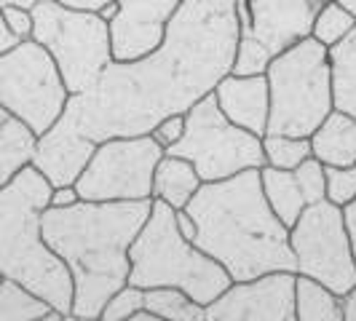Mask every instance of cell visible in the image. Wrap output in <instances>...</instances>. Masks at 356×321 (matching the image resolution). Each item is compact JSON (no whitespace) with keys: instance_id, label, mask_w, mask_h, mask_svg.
<instances>
[{"instance_id":"9a60e30c","label":"cell","mask_w":356,"mask_h":321,"mask_svg":"<svg viewBox=\"0 0 356 321\" xmlns=\"http://www.w3.org/2000/svg\"><path fill=\"white\" fill-rule=\"evenodd\" d=\"M94 150H97V142L75 126L67 113H62L43 134L35 137V150L30 163L51 182V188L75 185V179L86 169Z\"/></svg>"},{"instance_id":"4316f807","label":"cell","mask_w":356,"mask_h":321,"mask_svg":"<svg viewBox=\"0 0 356 321\" xmlns=\"http://www.w3.org/2000/svg\"><path fill=\"white\" fill-rule=\"evenodd\" d=\"M292 174L298 179L300 190H303L305 204H316L321 198H327V166L319 158H305L292 169Z\"/></svg>"},{"instance_id":"6da1fadb","label":"cell","mask_w":356,"mask_h":321,"mask_svg":"<svg viewBox=\"0 0 356 321\" xmlns=\"http://www.w3.org/2000/svg\"><path fill=\"white\" fill-rule=\"evenodd\" d=\"M236 46V0H182L153 51L113 59L91 89L70 94L65 113L94 142L150 134L166 115L212 94L233 70Z\"/></svg>"},{"instance_id":"7a4b0ae2","label":"cell","mask_w":356,"mask_h":321,"mask_svg":"<svg viewBox=\"0 0 356 321\" xmlns=\"http://www.w3.org/2000/svg\"><path fill=\"white\" fill-rule=\"evenodd\" d=\"M153 198L140 201H75L46 206L43 238L72 276L70 319L94 321L113 292L129 284V247L143 231Z\"/></svg>"},{"instance_id":"e575fe53","label":"cell","mask_w":356,"mask_h":321,"mask_svg":"<svg viewBox=\"0 0 356 321\" xmlns=\"http://www.w3.org/2000/svg\"><path fill=\"white\" fill-rule=\"evenodd\" d=\"M17 43H19V38L8 30L6 19H3V8H0V54H6L8 49H14Z\"/></svg>"},{"instance_id":"f1b7e54d","label":"cell","mask_w":356,"mask_h":321,"mask_svg":"<svg viewBox=\"0 0 356 321\" xmlns=\"http://www.w3.org/2000/svg\"><path fill=\"white\" fill-rule=\"evenodd\" d=\"M327 198L338 206H346L356 198V160L351 166H327Z\"/></svg>"},{"instance_id":"5bb4252c","label":"cell","mask_w":356,"mask_h":321,"mask_svg":"<svg viewBox=\"0 0 356 321\" xmlns=\"http://www.w3.org/2000/svg\"><path fill=\"white\" fill-rule=\"evenodd\" d=\"M118 14L110 19V46L115 62L150 54L177 14L182 0H115Z\"/></svg>"},{"instance_id":"8fae6325","label":"cell","mask_w":356,"mask_h":321,"mask_svg":"<svg viewBox=\"0 0 356 321\" xmlns=\"http://www.w3.org/2000/svg\"><path fill=\"white\" fill-rule=\"evenodd\" d=\"M289 247L295 254V273L316 279L338 297L356 284L354 247L343 206L330 198L305 206L289 228Z\"/></svg>"},{"instance_id":"7402d4cb","label":"cell","mask_w":356,"mask_h":321,"mask_svg":"<svg viewBox=\"0 0 356 321\" xmlns=\"http://www.w3.org/2000/svg\"><path fill=\"white\" fill-rule=\"evenodd\" d=\"M295 319L298 321H343L340 297L311 276H295Z\"/></svg>"},{"instance_id":"f546056e","label":"cell","mask_w":356,"mask_h":321,"mask_svg":"<svg viewBox=\"0 0 356 321\" xmlns=\"http://www.w3.org/2000/svg\"><path fill=\"white\" fill-rule=\"evenodd\" d=\"M182 134H185V113L166 115V118L159 121V124L153 126V131H150V137H153L163 150H166V147H172Z\"/></svg>"},{"instance_id":"603a6c76","label":"cell","mask_w":356,"mask_h":321,"mask_svg":"<svg viewBox=\"0 0 356 321\" xmlns=\"http://www.w3.org/2000/svg\"><path fill=\"white\" fill-rule=\"evenodd\" d=\"M145 308L161 321H207V305L196 303L177 286H150L145 289Z\"/></svg>"},{"instance_id":"30bf717a","label":"cell","mask_w":356,"mask_h":321,"mask_svg":"<svg viewBox=\"0 0 356 321\" xmlns=\"http://www.w3.org/2000/svg\"><path fill=\"white\" fill-rule=\"evenodd\" d=\"M324 3L327 0H236L238 46L231 72H266L273 56L311 35Z\"/></svg>"},{"instance_id":"f35d334b","label":"cell","mask_w":356,"mask_h":321,"mask_svg":"<svg viewBox=\"0 0 356 321\" xmlns=\"http://www.w3.org/2000/svg\"><path fill=\"white\" fill-rule=\"evenodd\" d=\"M129 321H161V319L156 316V313H153V311H147V308H140V311H137V313H134V316H131Z\"/></svg>"},{"instance_id":"74e56055","label":"cell","mask_w":356,"mask_h":321,"mask_svg":"<svg viewBox=\"0 0 356 321\" xmlns=\"http://www.w3.org/2000/svg\"><path fill=\"white\" fill-rule=\"evenodd\" d=\"M97 14H99V17L105 19L107 24H110V19H113L115 14H118V3H115V0H110V3H105V6H102V8L97 11Z\"/></svg>"},{"instance_id":"ac0fdd59","label":"cell","mask_w":356,"mask_h":321,"mask_svg":"<svg viewBox=\"0 0 356 321\" xmlns=\"http://www.w3.org/2000/svg\"><path fill=\"white\" fill-rule=\"evenodd\" d=\"M204 179L198 177L196 166L191 160L163 153L153 172V198L169 204L175 212L185 209V204L196 196Z\"/></svg>"},{"instance_id":"277c9868","label":"cell","mask_w":356,"mask_h":321,"mask_svg":"<svg viewBox=\"0 0 356 321\" xmlns=\"http://www.w3.org/2000/svg\"><path fill=\"white\" fill-rule=\"evenodd\" d=\"M49 201L51 182L33 163L0 188V276L19 281L70 316L72 276L46 244L40 228V214Z\"/></svg>"},{"instance_id":"d6a6232c","label":"cell","mask_w":356,"mask_h":321,"mask_svg":"<svg viewBox=\"0 0 356 321\" xmlns=\"http://www.w3.org/2000/svg\"><path fill=\"white\" fill-rule=\"evenodd\" d=\"M340 311H343V321H356V284L340 295Z\"/></svg>"},{"instance_id":"836d02e7","label":"cell","mask_w":356,"mask_h":321,"mask_svg":"<svg viewBox=\"0 0 356 321\" xmlns=\"http://www.w3.org/2000/svg\"><path fill=\"white\" fill-rule=\"evenodd\" d=\"M343 217H346V228H348V236H351V247H354V260H356V198L343 206Z\"/></svg>"},{"instance_id":"d6986e66","label":"cell","mask_w":356,"mask_h":321,"mask_svg":"<svg viewBox=\"0 0 356 321\" xmlns=\"http://www.w3.org/2000/svg\"><path fill=\"white\" fill-rule=\"evenodd\" d=\"M35 131L0 105V188L33 160Z\"/></svg>"},{"instance_id":"2e32d148","label":"cell","mask_w":356,"mask_h":321,"mask_svg":"<svg viewBox=\"0 0 356 321\" xmlns=\"http://www.w3.org/2000/svg\"><path fill=\"white\" fill-rule=\"evenodd\" d=\"M214 99L220 110L228 115V121L247 129L252 134L263 137L268 126V110H270V94H268L266 72L254 75H236L228 72L217 86Z\"/></svg>"},{"instance_id":"d590c367","label":"cell","mask_w":356,"mask_h":321,"mask_svg":"<svg viewBox=\"0 0 356 321\" xmlns=\"http://www.w3.org/2000/svg\"><path fill=\"white\" fill-rule=\"evenodd\" d=\"M177 228L185 238H191V241H193V236H196V222H193V217L185 212V209H179L177 212Z\"/></svg>"},{"instance_id":"44dd1931","label":"cell","mask_w":356,"mask_h":321,"mask_svg":"<svg viewBox=\"0 0 356 321\" xmlns=\"http://www.w3.org/2000/svg\"><path fill=\"white\" fill-rule=\"evenodd\" d=\"M260 182H263V193L273 214L284 222L286 228H292L298 222V217L308 206L303 198V190L298 185V179L292 174V169H276V166H263L260 169Z\"/></svg>"},{"instance_id":"60d3db41","label":"cell","mask_w":356,"mask_h":321,"mask_svg":"<svg viewBox=\"0 0 356 321\" xmlns=\"http://www.w3.org/2000/svg\"><path fill=\"white\" fill-rule=\"evenodd\" d=\"M335 3H338V6H343L348 14H354V17H356V0H335Z\"/></svg>"},{"instance_id":"4fadbf2b","label":"cell","mask_w":356,"mask_h":321,"mask_svg":"<svg viewBox=\"0 0 356 321\" xmlns=\"http://www.w3.org/2000/svg\"><path fill=\"white\" fill-rule=\"evenodd\" d=\"M295 270H270L231 286L207 305V321H298Z\"/></svg>"},{"instance_id":"83f0119b","label":"cell","mask_w":356,"mask_h":321,"mask_svg":"<svg viewBox=\"0 0 356 321\" xmlns=\"http://www.w3.org/2000/svg\"><path fill=\"white\" fill-rule=\"evenodd\" d=\"M140 308H145V289L134 284H124L118 292L110 295V300L105 303L99 319L102 321H126L131 319Z\"/></svg>"},{"instance_id":"4dcf8cb0","label":"cell","mask_w":356,"mask_h":321,"mask_svg":"<svg viewBox=\"0 0 356 321\" xmlns=\"http://www.w3.org/2000/svg\"><path fill=\"white\" fill-rule=\"evenodd\" d=\"M3 19L8 24V30L19 38V40H27L33 38V11H24V8H14V6H3Z\"/></svg>"},{"instance_id":"3957f363","label":"cell","mask_w":356,"mask_h":321,"mask_svg":"<svg viewBox=\"0 0 356 321\" xmlns=\"http://www.w3.org/2000/svg\"><path fill=\"white\" fill-rule=\"evenodd\" d=\"M185 212L196 222L193 244L225 268L231 281H250L270 270H295L289 228L268 204L260 169L201 182Z\"/></svg>"},{"instance_id":"8992f818","label":"cell","mask_w":356,"mask_h":321,"mask_svg":"<svg viewBox=\"0 0 356 321\" xmlns=\"http://www.w3.org/2000/svg\"><path fill=\"white\" fill-rule=\"evenodd\" d=\"M266 78L270 94L266 134L311 137L335 110L327 46H321L316 38H303L273 56Z\"/></svg>"},{"instance_id":"484cf974","label":"cell","mask_w":356,"mask_h":321,"mask_svg":"<svg viewBox=\"0 0 356 321\" xmlns=\"http://www.w3.org/2000/svg\"><path fill=\"white\" fill-rule=\"evenodd\" d=\"M356 27V17L348 14L343 6H338L335 0H327L319 8V14L314 19V30H311V38H316L321 46H335L338 40L348 35Z\"/></svg>"},{"instance_id":"d4e9b609","label":"cell","mask_w":356,"mask_h":321,"mask_svg":"<svg viewBox=\"0 0 356 321\" xmlns=\"http://www.w3.org/2000/svg\"><path fill=\"white\" fill-rule=\"evenodd\" d=\"M263 153L268 166L295 169L298 163L311 158V140L292 134H263Z\"/></svg>"},{"instance_id":"9c48e42d","label":"cell","mask_w":356,"mask_h":321,"mask_svg":"<svg viewBox=\"0 0 356 321\" xmlns=\"http://www.w3.org/2000/svg\"><path fill=\"white\" fill-rule=\"evenodd\" d=\"M70 91L65 78L38 40H19L0 54V105L33 131L43 134L65 113Z\"/></svg>"},{"instance_id":"ba28073f","label":"cell","mask_w":356,"mask_h":321,"mask_svg":"<svg viewBox=\"0 0 356 321\" xmlns=\"http://www.w3.org/2000/svg\"><path fill=\"white\" fill-rule=\"evenodd\" d=\"M163 153L191 160L204 182L266 166L263 137L228 121L214 94H207L185 113V134Z\"/></svg>"},{"instance_id":"b9f144b4","label":"cell","mask_w":356,"mask_h":321,"mask_svg":"<svg viewBox=\"0 0 356 321\" xmlns=\"http://www.w3.org/2000/svg\"><path fill=\"white\" fill-rule=\"evenodd\" d=\"M0 279H3V276H0Z\"/></svg>"},{"instance_id":"52a82bcc","label":"cell","mask_w":356,"mask_h":321,"mask_svg":"<svg viewBox=\"0 0 356 321\" xmlns=\"http://www.w3.org/2000/svg\"><path fill=\"white\" fill-rule=\"evenodd\" d=\"M33 40L51 54L70 94L91 89L113 62L110 24L97 11L70 8L59 0H38Z\"/></svg>"},{"instance_id":"ab89813d","label":"cell","mask_w":356,"mask_h":321,"mask_svg":"<svg viewBox=\"0 0 356 321\" xmlns=\"http://www.w3.org/2000/svg\"><path fill=\"white\" fill-rule=\"evenodd\" d=\"M38 0H6V6H14V8H24V11H33Z\"/></svg>"},{"instance_id":"cb8c5ba5","label":"cell","mask_w":356,"mask_h":321,"mask_svg":"<svg viewBox=\"0 0 356 321\" xmlns=\"http://www.w3.org/2000/svg\"><path fill=\"white\" fill-rule=\"evenodd\" d=\"M51 305L27 286L0 279V321H43Z\"/></svg>"},{"instance_id":"8d00e7d4","label":"cell","mask_w":356,"mask_h":321,"mask_svg":"<svg viewBox=\"0 0 356 321\" xmlns=\"http://www.w3.org/2000/svg\"><path fill=\"white\" fill-rule=\"evenodd\" d=\"M59 3H65L70 8H83V11H99L110 0H59Z\"/></svg>"},{"instance_id":"e0dca14e","label":"cell","mask_w":356,"mask_h":321,"mask_svg":"<svg viewBox=\"0 0 356 321\" xmlns=\"http://www.w3.org/2000/svg\"><path fill=\"white\" fill-rule=\"evenodd\" d=\"M308 140H311V156L319 158L324 166H335V169L351 166L356 160V118L348 113L332 110Z\"/></svg>"},{"instance_id":"5b68a950","label":"cell","mask_w":356,"mask_h":321,"mask_svg":"<svg viewBox=\"0 0 356 321\" xmlns=\"http://www.w3.org/2000/svg\"><path fill=\"white\" fill-rule=\"evenodd\" d=\"M129 284L177 286L201 305H209L231 286L228 270L179 233L177 212L159 198H153L143 231L129 247Z\"/></svg>"},{"instance_id":"1f68e13d","label":"cell","mask_w":356,"mask_h":321,"mask_svg":"<svg viewBox=\"0 0 356 321\" xmlns=\"http://www.w3.org/2000/svg\"><path fill=\"white\" fill-rule=\"evenodd\" d=\"M75 201H81L78 198V190H75V185H59V188H51V201H49V206H70Z\"/></svg>"},{"instance_id":"7c38bea8","label":"cell","mask_w":356,"mask_h":321,"mask_svg":"<svg viewBox=\"0 0 356 321\" xmlns=\"http://www.w3.org/2000/svg\"><path fill=\"white\" fill-rule=\"evenodd\" d=\"M163 156L150 134L110 137L97 142L86 169L75 179L83 201H140L153 198V172Z\"/></svg>"},{"instance_id":"ffe728a7","label":"cell","mask_w":356,"mask_h":321,"mask_svg":"<svg viewBox=\"0 0 356 321\" xmlns=\"http://www.w3.org/2000/svg\"><path fill=\"white\" fill-rule=\"evenodd\" d=\"M332 107L356 118V27L348 35L327 49Z\"/></svg>"}]
</instances>
